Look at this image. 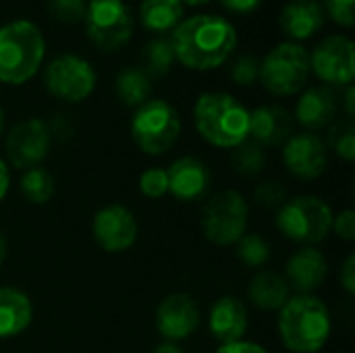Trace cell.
Segmentation results:
<instances>
[{
    "mask_svg": "<svg viewBox=\"0 0 355 353\" xmlns=\"http://www.w3.org/2000/svg\"><path fill=\"white\" fill-rule=\"evenodd\" d=\"M235 27L218 15H196L177 25L171 37L175 60L196 71L220 67L235 50Z\"/></svg>",
    "mask_w": 355,
    "mask_h": 353,
    "instance_id": "obj_1",
    "label": "cell"
},
{
    "mask_svg": "<svg viewBox=\"0 0 355 353\" xmlns=\"http://www.w3.org/2000/svg\"><path fill=\"white\" fill-rule=\"evenodd\" d=\"M279 335L293 353H318L331 337L329 308L312 295H295L279 314Z\"/></svg>",
    "mask_w": 355,
    "mask_h": 353,
    "instance_id": "obj_2",
    "label": "cell"
},
{
    "mask_svg": "<svg viewBox=\"0 0 355 353\" xmlns=\"http://www.w3.org/2000/svg\"><path fill=\"white\" fill-rule=\"evenodd\" d=\"M200 135L216 148H237L250 133V110L231 94H202L193 108Z\"/></svg>",
    "mask_w": 355,
    "mask_h": 353,
    "instance_id": "obj_3",
    "label": "cell"
},
{
    "mask_svg": "<svg viewBox=\"0 0 355 353\" xmlns=\"http://www.w3.org/2000/svg\"><path fill=\"white\" fill-rule=\"evenodd\" d=\"M46 52V42L31 21L19 19L0 27V81L19 85L29 81Z\"/></svg>",
    "mask_w": 355,
    "mask_h": 353,
    "instance_id": "obj_4",
    "label": "cell"
},
{
    "mask_svg": "<svg viewBox=\"0 0 355 353\" xmlns=\"http://www.w3.org/2000/svg\"><path fill=\"white\" fill-rule=\"evenodd\" d=\"M131 135L135 146L150 156L168 152L181 135V119L177 108L166 100L144 102L133 114Z\"/></svg>",
    "mask_w": 355,
    "mask_h": 353,
    "instance_id": "obj_5",
    "label": "cell"
},
{
    "mask_svg": "<svg viewBox=\"0 0 355 353\" xmlns=\"http://www.w3.org/2000/svg\"><path fill=\"white\" fill-rule=\"evenodd\" d=\"M331 206L316 196L287 200L277 212V229L295 243H318L329 237L333 227Z\"/></svg>",
    "mask_w": 355,
    "mask_h": 353,
    "instance_id": "obj_6",
    "label": "cell"
},
{
    "mask_svg": "<svg viewBox=\"0 0 355 353\" xmlns=\"http://www.w3.org/2000/svg\"><path fill=\"white\" fill-rule=\"evenodd\" d=\"M310 77V54L295 42H283L260 60V79L275 96L302 92Z\"/></svg>",
    "mask_w": 355,
    "mask_h": 353,
    "instance_id": "obj_7",
    "label": "cell"
},
{
    "mask_svg": "<svg viewBox=\"0 0 355 353\" xmlns=\"http://www.w3.org/2000/svg\"><path fill=\"white\" fill-rule=\"evenodd\" d=\"M83 21L87 37L104 52L123 48L133 35V15L123 0H89Z\"/></svg>",
    "mask_w": 355,
    "mask_h": 353,
    "instance_id": "obj_8",
    "label": "cell"
},
{
    "mask_svg": "<svg viewBox=\"0 0 355 353\" xmlns=\"http://www.w3.org/2000/svg\"><path fill=\"white\" fill-rule=\"evenodd\" d=\"M248 229V202L235 189L218 191L208 200L202 214V231L216 246L237 243Z\"/></svg>",
    "mask_w": 355,
    "mask_h": 353,
    "instance_id": "obj_9",
    "label": "cell"
},
{
    "mask_svg": "<svg viewBox=\"0 0 355 353\" xmlns=\"http://www.w3.org/2000/svg\"><path fill=\"white\" fill-rule=\"evenodd\" d=\"M46 89L62 102H81L96 87L94 67L77 54L56 56L44 71Z\"/></svg>",
    "mask_w": 355,
    "mask_h": 353,
    "instance_id": "obj_10",
    "label": "cell"
},
{
    "mask_svg": "<svg viewBox=\"0 0 355 353\" xmlns=\"http://www.w3.org/2000/svg\"><path fill=\"white\" fill-rule=\"evenodd\" d=\"M48 125L40 119H27L10 127L6 133L4 150L6 158L15 169H33L40 166L50 150Z\"/></svg>",
    "mask_w": 355,
    "mask_h": 353,
    "instance_id": "obj_11",
    "label": "cell"
},
{
    "mask_svg": "<svg viewBox=\"0 0 355 353\" xmlns=\"http://www.w3.org/2000/svg\"><path fill=\"white\" fill-rule=\"evenodd\" d=\"M310 69L331 85H352L355 75L354 42L345 35L324 37L310 56Z\"/></svg>",
    "mask_w": 355,
    "mask_h": 353,
    "instance_id": "obj_12",
    "label": "cell"
},
{
    "mask_svg": "<svg viewBox=\"0 0 355 353\" xmlns=\"http://www.w3.org/2000/svg\"><path fill=\"white\" fill-rule=\"evenodd\" d=\"M92 233L104 252L119 254L135 243L137 221L129 208L121 204H108L96 212L92 223Z\"/></svg>",
    "mask_w": 355,
    "mask_h": 353,
    "instance_id": "obj_13",
    "label": "cell"
},
{
    "mask_svg": "<svg viewBox=\"0 0 355 353\" xmlns=\"http://www.w3.org/2000/svg\"><path fill=\"white\" fill-rule=\"evenodd\" d=\"M200 327V308L187 293H171L156 308V329L166 341H181Z\"/></svg>",
    "mask_w": 355,
    "mask_h": 353,
    "instance_id": "obj_14",
    "label": "cell"
},
{
    "mask_svg": "<svg viewBox=\"0 0 355 353\" xmlns=\"http://www.w3.org/2000/svg\"><path fill=\"white\" fill-rule=\"evenodd\" d=\"M283 160L291 175L300 179H316L327 171L329 148L314 133H297L285 141Z\"/></svg>",
    "mask_w": 355,
    "mask_h": 353,
    "instance_id": "obj_15",
    "label": "cell"
},
{
    "mask_svg": "<svg viewBox=\"0 0 355 353\" xmlns=\"http://www.w3.org/2000/svg\"><path fill=\"white\" fill-rule=\"evenodd\" d=\"M168 175V191L179 202H196L204 198L210 187V171L196 156H183L171 164Z\"/></svg>",
    "mask_w": 355,
    "mask_h": 353,
    "instance_id": "obj_16",
    "label": "cell"
},
{
    "mask_svg": "<svg viewBox=\"0 0 355 353\" xmlns=\"http://www.w3.org/2000/svg\"><path fill=\"white\" fill-rule=\"evenodd\" d=\"M329 273V262L316 248H306L295 252L285 268V281L300 295H310L316 291Z\"/></svg>",
    "mask_w": 355,
    "mask_h": 353,
    "instance_id": "obj_17",
    "label": "cell"
},
{
    "mask_svg": "<svg viewBox=\"0 0 355 353\" xmlns=\"http://www.w3.org/2000/svg\"><path fill=\"white\" fill-rule=\"evenodd\" d=\"M256 144L283 146L293 135V117L277 104H264L250 112V133Z\"/></svg>",
    "mask_w": 355,
    "mask_h": 353,
    "instance_id": "obj_18",
    "label": "cell"
},
{
    "mask_svg": "<svg viewBox=\"0 0 355 353\" xmlns=\"http://www.w3.org/2000/svg\"><path fill=\"white\" fill-rule=\"evenodd\" d=\"M208 327L214 339H218L223 345L237 343L248 331V310L245 304L233 295H225L214 302L210 308Z\"/></svg>",
    "mask_w": 355,
    "mask_h": 353,
    "instance_id": "obj_19",
    "label": "cell"
},
{
    "mask_svg": "<svg viewBox=\"0 0 355 353\" xmlns=\"http://www.w3.org/2000/svg\"><path fill=\"white\" fill-rule=\"evenodd\" d=\"M335 112H337V98H335L333 89L327 85L306 89L302 94V98L297 102V110H295L300 125H304L306 129H312V131L331 127L335 121Z\"/></svg>",
    "mask_w": 355,
    "mask_h": 353,
    "instance_id": "obj_20",
    "label": "cell"
},
{
    "mask_svg": "<svg viewBox=\"0 0 355 353\" xmlns=\"http://www.w3.org/2000/svg\"><path fill=\"white\" fill-rule=\"evenodd\" d=\"M279 23L289 37L306 40L324 25V10L314 0H291L283 6Z\"/></svg>",
    "mask_w": 355,
    "mask_h": 353,
    "instance_id": "obj_21",
    "label": "cell"
},
{
    "mask_svg": "<svg viewBox=\"0 0 355 353\" xmlns=\"http://www.w3.org/2000/svg\"><path fill=\"white\" fill-rule=\"evenodd\" d=\"M33 318L29 298L15 287H0V339L21 335Z\"/></svg>",
    "mask_w": 355,
    "mask_h": 353,
    "instance_id": "obj_22",
    "label": "cell"
},
{
    "mask_svg": "<svg viewBox=\"0 0 355 353\" xmlns=\"http://www.w3.org/2000/svg\"><path fill=\"white\" fill-rule=\"evenodd\" d=\"M250 300L260 310H281L289 300V285L281 275L262 270L250 283Z\"/></svg>",
    "mask_w": 355,
    "mask_h": 353,
    "instance_id": "obj_23",
    "label": "cell"
},
{
    "mask_svg": "<svg viewBox=\"0 0 355 353\" xmlns=\"http://www.w3.org/2000/svg\"><path fill=\"white\" fill-rule=\"evenodd\" d=\"M183 17V2L181 0H144L139 6L141 25L148 31L164 33L175 31Z\"/></svg>",
    "mask_w": 355,
    "mask_h": 353,
    "instance_id": "obj_24",
    "label": "cell"
},
{
    "mask_svg": "<svg viewBox=\"0 0 355 353\" xmlns=\"http://www.w3.org/2000/svg\"><path fill=\"white\" fill-rule=\"evenodd\" d=\"M114 89H116L119 100L125 106L137 108L144 102H148V96H150V89H152V81H150V77L139 67H129V69H123L116 75Z\"/></svg>",
    "mask_w": 355,
    "mask_h": 353,
    "instance_id": "obj_25",
    "label": "cell"
},
{
    "mask_svg": "<svg viewBox=\"0 0 355 353\" xmlns=\"http://www.w3.org/2000/svg\"><path fill=\"white\" fill-rule=\"evenodd\" d=\"M175 62V52L171 46V40L166 37H156L146 44L141 50V71L152 79H162Z\"/></svg>",
    "mask_w": 355,
    "mask_h": 353,
    "instance_id": "obj_26",
    "label": "cell"
},
{
    "mask_svg": "<svg viewBox=\"0 0 355 353\" xmlns=\"http://www.w3.org/2000/svg\"><path fill=\"white\" fill-rule=\"evenodd\" d=\"M19 187H21V193L25 196L27 202L31 204H46L52 193H54V177L48 169L44 166H33V169H27L19 181Z\"/></svg>",
    "mask_w": 355,
    "mask_h": 353,
    "instance_id": "obj_27",
    "label": "cell"
},
{
    "mask_svg": "<svg viewBox=\"0 0 355 353\" xmlns=\"http://www.w3.org/2000/svg\"><path fill=\"white\" fill-rule=\"evenodd\" d=\"M233 166L237 173L245 175V177H254L260 175L266 166V152L260 144L256 141H243L235 148L233 152Z\"/></svg>",
    "mask_w": 355,
    "mask_h": 353,
    "instance_id": "obj_28",
    "label": "cell"
},
{
    "mask_svg": "<svg viewBox=\"0 0 355 353\" xmlns=\"http://www.w3.org/2000/svg\"><path fill=\"white\" fill-rule=\"evenodd\" d=\"M235 246H237V258L252 268H260L270 260V246L258 233H245Z\"/></svg>",
    "mask_w": 355,
    "mask_h": 353,
    "instance_id": "obj_29",
    "label": "cell"
},
{
    "mask_svg": "<svg viewBox=\"0 0 355 353\" xmlns=\"http://www.w3.org/2000/svg\"><path fill=\"white\" fill-rule=\"evenodd\" d=\"M329 146L337 156L352 162L355 160V129L352 121L333 123L329 129Z\"/></svg>",
    "mask_w": 355,
    "mask_h": 353,
    "instance_id": "obj_30",
    "label": "cell"
},
{
    "mask_svg": "<svg viewBox=\"0 0 355 353\" xmlns=\"http://www.w3.org/2000/svg\"><path fill=\"white\" fill-rule=\"evenodd\" d=\"M231 79L237 85H252L260 79V58L254 54H239L231 64Z\"/></svg>",
    "mask_w": 355,
    "mask_h": 353,
    "instance_id": "obj_31",
    "label": "cell"
},
{
    "mask_svg": "<svg viewBox=\"0 0 355 353\" xmlns=\"http://www.w3.org/2000/svg\"><path fill=\"white\" fill-rule=\"evenodd\" d=\"M139 189L146 198H162L164 193H168V175L166 169L160 166H152L148 171L141 173L139 177Z\"/></svg>",
    "mask_w": 355,
    "mask_h": 353,
    "instance_id": "obj_32",
    "label": "cell"
},
{
    "mask_svg": "<svg viewBox=\"0 0 355 353\" xmlns=\"http://www.w3.org/2000/svg\"><path fill=\"white\" fill-rule=\"evenodd\" d=\"M85 0H48V12L60 23H77L85 17Z\"/></svg>",
    "mask_w": 355,
    "mask_h": 353,
    "instance_id": "obj_33",
    "label": "cell"
},
{
    "mask_svg": "<svg viewBox=\"0 0 355 353\" xmlns=\"http://www.w3.org/2000/svg\"><path fill=\"white\" fill-rule=\"evenodd\" d=\"M254 200L258 206L268 210H279L287 202V191L279 181H262L254 189Z\"/></svg>",
    "mask_w": 355,
    "mask_h": 353,
    "instance_id": "obj_34",
    "label": "cell"
},
{
    "mask_svg": "<svg viewBox=\"0 0 355 353\" xmlns=\"http://www.w3.org/2000/svg\"><path fill=\"white\" fill-rule=\"evenodd\" d=\"M327 10L339 25L352 27L355 21L354 17V0H327Z\"/></svg>",
    "mask_w": 355,
    "mask_h": 353,
    "instance_id": "obj_35",
    "label": "cell"
},
{
    "mask_svg": "<svg viewBox=\"0 0 355 353\" xmlns=\"http://www.w3.org/2000/svg\"><path fill=\"white\" fill-rule=\"evenodd\" d=\"M331 231L337 233V237L345 239V241H354L355 239V212L354 210H343L337 216H333V227Z\"/></svg>",
    "mask_w": 355,
    "mask_h": 353,
    "instance_id": "obj_36",
    "label": "cell"
},
{
    "mask_svg": "<svg viewBox=\"0 0 355 353\" xmlns=\"http://www.w3.org/2000/svg\"><path fill=\"white\" fill-rule=\"evenodd\" d=\"M48 125V133L50 139L54 137L56 141H69L73 137V125L64 119V117H54Z\"/></svg>",
    "mask_w": 355,
    "mask_h": 353,
    "instance_id": "obj_37",
    "label": "cell"
},
{
    "mask_svg": "<svg viewBox=\"0 0 355 353\" xmlns=\"http://www.w3.org/2000/svg\"><path fill=\"white\" fill-rule=\"evenodd\" d=\"M341 285L343 289L347 291V295H354L355 291V256L352 254L345 264H343V270H341Z\"/></svg>",
    "mask_w": 355,
    "mask_h": 353,
    "instance_id": "obj_38",
    "label": "cell"
},
{
    "mask_svg": "<svg viewBox=\"0 0 355 353\" xmlns=\"http://www.w3.org/2000/svg\"><path fill=\"white\" fill-rule=\"evenodd\" d=\"M216 353H268L262 345L250 343V341H237V343H227L220 345V350Z\"/></svg>",
    "mask_w": 355,
    "mask_h": 353,
    "instance_id": "obj_39",
    "label": "cell"
},
{
    "mask_svg": "<svg viewBox=\"0 0 355 353\" xmlns=\"http://www.w3.org/2000/svg\"><path fill=\"white\" fill-rule=\"evenodd\" d=\"M260 2H262V0H220V4H223L227 10H231V12H241V15L252 12L254 8L260 6Z\"/></svg>",
    "mask_w": 355,
    "mask_h": 353,
    "instance_id": "obj_40",
    "label": "cell"
},
{
    "mask_svg": "<svg viewBox=\"0 0 355 353\" xmlns=\"http://www.w3.org/2000/svg\"><path fill=\"white\" fill-rule=\"evenodd\" d=\"M8 185H10V177H8V169L4 164V160L0 158V200L6 196L8 191Z\"/></svg>",
    "mask_w": 355,
    "mask_h": 353,
    "instance_id": "obj_41",
    "label": "cell"
},
{
    "mask_svg": "<svg viewBox=\"0 0 355 353\" xmlns=\"http://www.w3.org/2000/svg\"><path fill=\"white\" fill-rule=\"evenodd\" d=\"M154 353H185L183 352V347H179L177 343H173V341H164V343H160Z\"/></svg>",
    "mask_w": 355,
    "mask_h": 353,
    "instance_id": "obj_42",
    "label": "cell"
},
{
    "mask_svg": "<svg viewBox=\"0 0 355 353\" xmlns=\"http://www.w3.org/2000/svg\"><path fill=\"white\" fill-rule=\"evenodd\" d=\"M354 96H355L354 85H349V87H347V92H345V108H347V114H349V117H354V112H355Z\"/></svg>",
    "mask_w": 355,
    "mask_h": 353,
    "instance_id": "obj_43",
    "label": "cell"
},
{
    "mask_svg": "<svg viewBox=\"0 0 355 353\" xmlns=\"http://www.w3.org/2000/svg\"><path fill=\"white\" fill-rule=\"evenodd\" d=\"M4 260H6V239H4V235L0 233V266L4 264Z\"/></svg>",
    "mask_w": 355,
    "mask_h": 353,
    "instance_id": "obj_44",
    "label": "cell"
},
{
    "mask_svg": "<svg viewBox=\"0 0 355 353\" xmlns=\"http://www.w3.org/2000/svg\"><path fill=\"white\" fill-rule=\"evenodd\" d=\"M181 2L191 4V6H200V4H206V2H210V0H181Z\"/></svg>",
    "mask_w": 355,
    "mask_h": 353,
    "instance_id": "obj_45",
    "label": "cell"
},
{
    "mask_svg": "<svg viewBox=\"0 0 355 353\" xmlns=\"http://www.w3.org/2000/svg\"><path fill=\"white\" fill-rule=\"evenodd\" d=\"M2 129H4V112L0 108V135H2Z\"/></svg>",
    "mask_w": 355,
    "mask_h": 353,
    "instance_id": "obj_46",
    "label": "cell"
},
{
    "mask_svg": "<svg viewBox=\"0 0 355 353\" xmlns=\"http://www.w3.org/2000/svg\"><path fill=\"white\" fill-rule=\"evenodd\" d=\"M314 2H318V0H314Z\"/></svg>",
    "mask_w": 355,
    "mask_h": 353,
    "instance_id": "obj_47",
    "label": "cell"
}]
</instances>
